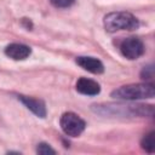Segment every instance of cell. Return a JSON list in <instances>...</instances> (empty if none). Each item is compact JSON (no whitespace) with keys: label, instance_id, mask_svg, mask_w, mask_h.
Returning <instances> with one entry per match:
<instances>
[{"label":"cell","instance_id":"6da1fadb","mask_svg":"<svg viewBox=\"0 0 155 155\" xmlns=\"http://www.w3.org/2000/svg\"><path fill=\"white\" fill-rule=\"evenodd\" d=\"M155 94V87L153 84H131L121 86L111 92V97L122 101H136L153 98Z\"/></svg>","mask_w":155,"mask_h":155},{"label":"cell","instance_id":"7a4b0ae2","mask_svg":"<svg viewBox=\"0 0 155 155\" xmlns=\"http://www.w3.org/2000/svg\"><path fill=\"white\" fill-rule=\"evenodd\" d=\"M139 27V21L130 12H111L104 17V28L109 33L119 30H136Z\"/></svg>","mask_w":155,"mask_h":155},{"label":"cell","instance_id":"3957f363","mask_svg":"<svg viewBox=\"0 0 155 155\" xmlns=\"http://www.w3.org/2000/svg\"><path fill=\"white\" fill-rule=\"evenodd\" d=\"M59 124L63 132L70 137L80 136L86 127V122L74 113H64L61 117Z\"/></svg>","mask_w":155,"mask_h":155},{"label":"cell","instance_id":"277c9868","mask_svg":"<svg viewBox=\"0 0 155 155\" xmlns=\"http://www.w3.org/2000/svg\"><path fill=\"white\" fill-rule=\"evenodd\" d=\"M120 51L124 57L128 59H137L144 53V44L136 36H130L120 44Z\"/></svg>","mask_w":155,"mask_h":155},{"label":"cell","instance_id":"5b68a950","mask_svg":"<svg viewBox=\"0 0 155 155\" xmlns=\"http://www.w3.org/2000/svg\"><path fill=\"white\" fill-rule=\"evenodd\" d=\"M18 99L30 111H33L36 116H39V117H45L46 116V105L41 99H38V98H34V97H29V96H24V94H19Z\"/></svg>","mask_w":155,"mask_h":155},{"label":"cell","instance_id":"8992f818","mask_svg":"<svg viewBox=\"0 0 155 155\" xmlns=\"http://www.w3.org/2000/svg\"><path fill=\"white\" fill-rule=\"evenodd\" d=\"M31 53V48L23 44H10L5 47V54L15 61H23Z\"/></svg>","mask_w":155,"mask_h":155},{"label":"cell","instance_id":"52a82bcc","mask_svg":"<svg viewBox=\"0 0 155 155\" xmlns=\"http://www.w3.org/2000/svg\"><path fill=\"white\" fill-rule=\"evenodd\" d=\"M76 63L84 68L85 70L92 73V74H102L104 71V65L103 63L94 58V57H86V56H81L76 58Z\"/></svg>","mask_w":155,"mask_h":155},{"label":"cell","instance_id":"ba28073f","mask_svg":"<svg viewBox=\"0 0 155 155\" xmlns=\"http://www.w3.org/2000/svg\"><path fill=\"white\" fill-rule=\"evenodd\" d=\"M76 91L81 94L96 96L101 92V86L94 80H91L87 78H80L76 81Z\"/></svg>","mask_w":155,"mask_h":155},{"label":"cell","instance_id":"9c48e42d","mask_svg":"<svg viewBox=\"0 0 155 155\" xmlns=\"http://www.w3.org/2000/svg\"><path fill=\"white\" fill-rule=\"evenodd\" d=\"M140 145H142V148L145 151L154 153L155 151V133L154 132H150L147 136H144L143 139H142V142H140Z\"/></svg>","mask_w":155,"mask_h":155},{"label":"cell","instance_id":"30bf717a","mask_svg":"<svg viewBox=\"0 0 155 155\" xmlns=\"http://www.w3.org/2000/svg\"><path fill=\"white\" fill-rule=\"evenodd\" d=\"M36 153L40 154V155H50V154H56V151L50 147V144L47 143H40L38 144V148H36Z\"/></svg>","mask_w":155,"mask_h":155},{"label":"cell","instance_id":"8fae6325","mask_svg":"<svg viewBox=\"0 0 155 155\" xmlns=\"http://www.w3.org/2000/svg\"><path fill=\"white\" fill-rule=\"evenodd\" d=\"M51 4L56 7H59V8H67L69 6H71L74 4L75 0H50Z\"/></svg>","mask_w":155,"mask_h":155},{"label":"cell","instance_id":"7c38bea8","mask_svg":"<svg viewBox=\"0 0 155 155\" xmlns=\"http://www.w3.org/2000/svg\"><path fill=\"white\" fill-rule=\"evenodd\" d=\"M153 76H154V67L151 64L148 67H144L140 73V78L144 80H149V79H153Z\"/></svg>","mask_w":155,"mask_h":155}]
</instances>
